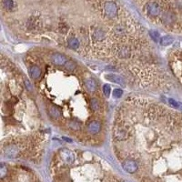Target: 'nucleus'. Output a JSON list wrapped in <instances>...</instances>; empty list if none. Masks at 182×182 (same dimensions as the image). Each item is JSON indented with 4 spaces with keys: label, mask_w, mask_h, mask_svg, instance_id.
I'll use <instances>...</instances> for the list:
<instances>
[{
    "label": "nucleus",
    "mask_w": 182,
    "mask_h": 182,
    "mask_svg": "<svg viewBox=\"0 0 182 182\" xmlns=\"http://www.w3.org/2000/svg\"><path fill=\"white\" fill-rule=\"evenodd\" d=\"M147 12L151 17H158L160 15L161 6L158 2L152 1L147 4Z\"/></svg>",
    "instance_id": "obj_1"
},
{
    "label": "nucleus",
    "mask_w": 182,
    "mask_h": 182,
    "mask_svg": "<svg viewBox=\"0 0 182 182\" xmlns=\"http://www.w3.org/2000/svg\"><path fill=\"white\" fill-rule=\"evenodd\" d=\"M104 11L108 17L113 18L116 17L117 14V6L116 3L111 2V1L106 2L104 5Z\"/></svg>",
    "instance_id": "obj_2"
},
{
    "label": "nucleus",
    "mask_w": 182,
    "mask_h": 182,
    "mask_svg": "<svg viewBox=\"0 0 182 182\" xmlns=\"http://www.w3.org/2000/svg\"><path fill=\"white\" fill-rule=\"evenodd\" d=\"M20 149H18L17 145H8L7 147H6V149H4V154L6 157L9 158V159H15L19 155Z\"/></svg>",
    "instance_id": "obj_3"
},
{
    "label": "nucleus",
    "mask_w": 182,
    "mask_h": 182,
    "mask_svg": "<svg viewBox=\"0 0 182 182\" xmlns=\"http://www.w3.org/2000/svg\"><path fill=\"white\" fill-rule=\"evenodd\" d=\"M122 167H123V168H124L127 172H129V173H135V172L138 170V166L137 164V162L134 161V160H131V159L125 160V161L123 162Z\"/></svg>",
    "instance_id": "obj_4"
},
{
    "label": "nucleus",
    "mask_w": 182,
    "mask_h": 182,
    "mask_svg": "<svg viewBox=\"0 0 182 182\" xmlns=\"http://www.w3.org/2000/svg\"><path fill=\"white\" fill-rule=\"evenodd\" d=\"M60 155H61V158L63 159V160L67 164H72L74 162V160H75L74 154L70 150H68V149H63L61 151Z\"/></svg>",
    "instance_id": "obj_5"
},
{
    "label": "nucleus",
    "mask_w": 182,
    "mask_h": 182,
    "mask_svg": "<svg viewBox=\"0 0 182 182\" xmlns=\"http://www.w3.org/2000/svg\"><path fill=\"white\" fill-rule=\"evenodd\" d=\"M176 19L175 14L171 11H165L162 15H161V21L165 24V25H170L172 24Z\"/></svg>",
    "instance_id": "obj_6"
},
{
    "label": "nucleus",
    "mask_w": 182,
    "mask_h": 182,
    "mask_svg": "<svg viewBox=\"0 0 182 182\" xmlns=\"http://www.w3.org/2000/svg\"><path fill=\"white\" fill-rule=\"evenodd\" d=\"M106 78H107L108 80H110V81H112V82L114 83H116V84H118V85H120V86H123V87H124V86L126 85L124 78H123L122 77L118 76V75H116V74H109V75H107Z\"/></svg>",
    "instance_id": "obj_7"
},
{
    "label": "nucleus",
    "mask_w": 182,
    "mask_h": 182,
    "mask_svg": "<svg viewBox=\"0 0 182 182\" xmlns=\"http://www.w3.org/2000/svg\"><path fill=\"white\" fill-rule=\"evenodd\" d=\"M52 60L56 65L62 66L66 63V57L62 54H55L52 57Z\"/></svg>",
    "instance_id": "obj_8"
},
{
    "label": "nucleus",
    "mask_w": 182,
    "mask_h": 182,
    "mask_svg": "<svg viewBox=\"0 0 182 182\" xmlns=\"http://www.w3.org/2000/svg\"><path fill=\"white\" fill-rule=\"evenodd\" d=\"M87 129L91 134H97L99 132L101 129V125L99 121H95V120L91 121L87 126Z\"/></svg>",
    "instance_id": "obj_9"
},
{
    "label": "nucleus",
    "mask_w": 182,
    "mask_h": 182,
    "mask_svg": "<svg viewBox=\"0 0 182 182\" xmlns=\"http://www.w3.org/2000/svg\"><path fill=\"white\" fill-rule=\"evenodd\" d=\"M93 38L96 41H103L106 38V34L101 28H96L93 33Z\"/></svg>",
    "instance_id": "obj_10"
},
{
    "label": "nucleus",
    "mask_w": 182,
    "mask_h": 182,
    "mask_svg": "<svg viewBox=\"0 0 182 182\" xmlns=\"http://www.w3.org/2000/svg\"><path fill=\"white\" fill-rule=\"evenodd\" d=\"M117 55L120 58H128L131 55V50L127 47H123V48L118 49Z\"/></svg>",
    "instance_id": "obj_11"
},
{
    "label": "nucleus",
    "mask_w": 182,
    "mask_h": 182,
    "mask_svg": "<svg viewBox=\"0 0 182 182\" xmlns=\"http://www.w3.org/2000/svg\"><path fill=\"white\" fill-rule=\"evenodd\" d=\"M85 85H86V87L87 88V90L90 91V92H95L97 90V87H98L97 82L92 78L87 79L86 82H85Z\"/></svg>",
    "instance_id": "obj_12"
},
{
    "label": "nucleus",
    "mask_w": 182,
    "mask_h": 182,
    "mask_svg": "<svg viewBox=\"0 0 182 182\" xmlns=\"http://www.w3.org/2000/svg\"><path fill=\"white\" fill-rule=\"evenodd\" d=\"M29 75L34 79L38 78L40 77V75H41V69L36 66H31V68L29 70Z\"/></svg>",
    "instance_id": "obj_13"
},
{
    "label": "nucleus",
    "mask_w": 182,
    "mask_h": 182,
    "mask_svg": "<svg viewBox=\"0 0 182 182\" xmlns=\"http://www.w3.org/2000/svg\"><path fill=\"white\" fill-rule=\"evenodd\" d=\"M173 41H174V38H173L171 36L167 35V36H162V37L160 38L159 43H160L161 46L167 47V46H169L170 44H172Z\"/></svg>",
    "instance_id": "obj_14"
},
{
    "label": "nucleus",
    "mask_w": 182,
    "mask_h": 182,
    "mask_svg": "<svg viewBox=\"0 0 182 182\" xmlns=\"http://www.w3.org/2000/svg\"><path fill=\"white\" fill-rule=\"evenodd\" d=\"M67 44H68V47L70 49H78L79 48V46H80L79 41L77 38H75V37L69 38L68 41H67Z\"/></svg>",
    "instance_id": "obj_15"
},
{
    "label": "nucleus",
    "mask_w": 182,
    "mask_h": 182,
    "mask_svg": "<svg viewBox=\"0 0 182 182\" xmlns=\"http://www.w3.org/2000/svg\"><path fill=\"white\" fill-rule=\"evenodd\" d=\"M126 33V29L123 26H116L114 28V34L116 35L117 37L123 36Z\"/></svg>",
    "instance_id": "obj_16"
},
{
    "label": "nucleus",
    "mask_w": 182,
    "mask_h": 182,
    "mask_svg": "<svg viewBox=\"0 0 182 182\" xmlns=\"http://www.w3.org/2000/svg\"><path fill=\"white\" fill-rule=\"evenodd\" d=\"M49 113L51 116H53L54 118H58V117H60V116H61V112L59 111V109L57 108H54V107L50 108Z\"/></svg>",
    "instance_id": "obj_17"
},
{
    "label": "nucleus",
    "mask_w": 182,
    "mask_h": 182,
    "mask_svg": "<svg viewBox=\"0 0 182 182\" xmlns=\"http://www.w3.org/2000/svg\"><path fill=\"white\" fill-rule=\"evenodd\" d=\"M3 6L6 10H11L14 7V1L13 0H3Z\"/></svg>",
    "instance_id": "obj_18"
},
{
    "label": "nucleus",
    "mask_w": 182,
    "mask_h": 182,
    "mask_svg": "<svg viewBox=\"0 0 182 182\" xmlns=\"http://www.w3.org/2000/svg\"><path fill=\"white\" fill-rule=\"evenodd\" d=\"M90 107L94 111H97L98 109H99L100 105L97 99H92L90 100Z\"/></svg>",
    "instance_id": "obj_19"
},
{
    "label": "nucleus",
    "mask_w": 182,
    "mask_h": 182,
    "mask_svg": "<svg viewBox=\"0 0 182 182\" xmlns=\"http://www.w3.org/2000/svg\"><path fill=\"white\" fill-rule=\"evenodd\" d=\"M149 35L151 36V38L153 39V41L155 42H159L160 40V36H159V33L158 31H155V30H151L149 31Z\"/></svg>",
    "instance_id": "obj_20"
},
{
    "label": "nucleus",
    "mask_w": 182,
    "mask_h": 182,
    "mask_svg": "<svg viewBox=\"0 0 182 182\" xmlns=\"http://www.w3.org/2000/svg\"><path fill=\"white\" fill-rule=\"evenodd\" d=\"M65 66H66V70L72 71V70H74L76 68V63L73 62V61H68V62H66V64H65Z\"/></svg>",
    "instance_id": "obj_21"
},
{
    "label": "nucleus",
    "mask_w": 182,
    "mask_h": 182,
    "mask_svg": "<svg viewBox=\"0 0 182 182\" xmlns=\"http://www.w3.org/2000/svg\"><path fill=\"white\" fill-rule=\"evenodd\" d=\"M103 92H104V95L108 98L109 95H110V92H111V88L109 87V85H104L103 87Z\"/></svg>",
    "instance_id": "obj_22"
},
{
    "label": "nucleus",
    "mask_w": 182,
    "mask_h": 182,
    "mask_svg": "<svg viewBox=\"0 0 182 182\" xmlns=\"http://www.w3.org/2000/svg\"><path fill=\"white\" fill-rule=\"evenodd\" d=\"M69 127H70L71 129H74L78 130V129H80V124H79L78 122H77V121H71V122L69 123Z\"/></svg>",
    "instance_id": "obj_23"
},
{
    "label": "nucleus",
    "mask_w": 182,
    "mask_h": 182,
    "mask_svg": "<svg viewBox=\"0 0 182 182\" xmlns=\"http://www.w3.org/2000/svg\"><path fill=\"white\" fill-rule=\"evenodd\" d=\"M0 174H1V179H4L5 176L7 174V168L5 167L4 164L1 165V168H0Z\"/></svg>",
    "instance_id": "obj_24"
},
{
    "label": "nucleus",
    "mask_w": 182,
    "mask_h": 182,
    "mask_svg": "<svg viewBox=\"0 0 182 182\" xmlns=\"http://www.w3.org/2000/svg\"><path fill=\"white\" fill-rule=\"evenodd\" d=\"M168 103L171 107L173 108H180V103L177 102L175 99H168Z\"/></svg>",
    "instance_id": "obj_25"
},
{
    "label": "nucleus",
    "mask_w": 182,
    "mask_h": 182,
    "mask_svg": "<svg viewBox=\"0 0 182 182\" xmlns=\"http://www.w3.org/2000/svg\"><path fill=\"white\" fill-rule=\"evenodd\" d=\"M122 94H123V91L121 89H119V88H116V89L114 90V92H113V96L115 98H116V99H119L122 96Z\"/></svg>",
    "instance_id": "obj_26"
},
{
    "label": "nucleus",
    "mask_w": 182,
    "mask_h": 182,
    "mask_svg": "<svg viewBox=\"0 0 182 182\" xmlns=\"http://www.w3.org/2000/svg\"><path fill=\"white\" fill-rule=\"evenodd\" d=\"M25 85H26V87H27V89H28V90H29V91H32V90H33V87H32L31 83L29 82L28 79H25Z\"/></svg>",
    "instance_id": "obj_27"
},
{
    "label": "nucleus",
    "mask_w": 182,
    "mask_h": 182,
    "mask_svg": "<svg viewBox=\"0 0 182 182\" xmlns=\"http://www.w3.org/2000/svg\"><path fill=\"white\" fill-rule=\"evenodd\" d=\"M63 139L66 140V141H68V142H71V139H69V138H63Z\"/></svg>",
    "instance_id": "obj_28"
},
{
    "label": "nucleus",
    "mask_w": 182,
    "mask_h": 182,
    "mask_svg": "<svg viewBox=\"0 0 182 182\" xmlns=\"http://www.w3.org/2000/svg\"><path fill=\"white\" fill-rule=\"evenodd\" d=\"M142 182H151V181H149V180H146V179H145V180H144Z\"/></svg>",
    "instance_id": "obj_29"
}]
</instances>
